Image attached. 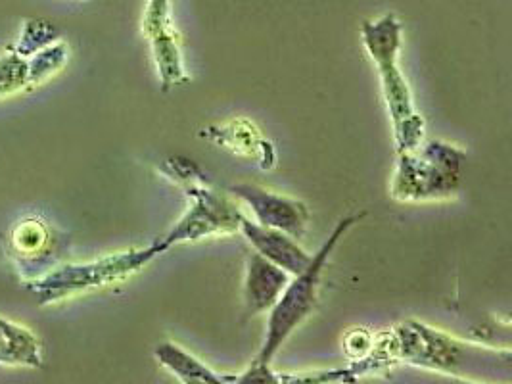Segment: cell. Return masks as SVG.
<instances>
[{"mask_svg": "<svg viewBox=\"0 0 512 384\" xmlns=\"http://www.w3.org/2000/svg\"><path fill=\"white\" fill-rule=\"evenodd\" d=\"M361 35L363 45L378 68L382 95L394 123L397 152L415 150L424 143V120L415 108L409 83L399 70L401 24L394 14H384L374 22H363Z\"/></svg>", "mask_w": 512, "mask_h": 384, "instance_id": "obj_1", "label": "cell"}, {"mask_svg": "<svg viewBox=\"0 0 512 384\" xmlns=\"http://www.w3.org/2000/svg\"><path fill=\"white\" fill-rule=\"evenodd\" d=\"M390 350L392 356L468 381L488 377L491 367L507 371L511 367V354L507 350L499 352L478 344H465L420 323H407L396 329V340Z\"/></svg>", "mask_w": 512, "mask_h": 384, "instance_id": "obj_2", "label": "cell"}, {"mask_svg": "<svg viewBox=\"0 0 512 384\" xmlns=\"http://www.w3.org/2000/svg\"><path fill=\"white\" fill-rule=\"evenodd\" d=\"M466 154L455 144L420 143L415 150L399 152L390 194L397 202H440L461 189V169Z\"/></svg>", "mask_w": 512, "mask_h": 384, "instance_id": "obj_3", "label": "cell"}, {"mask_svg": "<svg viewBox=\"0 0 512 384\" xmlns=\"http://www.w3.org/2000/svg\"><path fill=\"white\" fill-rule=\"evenodd\" d=\"M361 217L363 214L342 219L336 225L334 233L321 246V250L313 256L311 265L300 275H294L290 279V283L282 290L277 304L269 310L267 333H265L263 346L257 354V363L271 365V361L279 354L284 342L294 335V331H298V327L313 313L317 306L321 275L325 271L326 262H328L332 250L336 248V244L340 242V239H344V235L350 231L351 225L357 223Z\"/></svg>", "mask_w": 512, "mask_h": 384, "instance_id": "obj_4", "label": "cell"}, {"mask_svg": "<svg viewBox=\"0 0 512 384\" xmlns=\"http://www.w3.org/2000/svg\"><path fill=\"white\" fill-rule=\"evenodd\" d=\"M163 252H167V246L163 244L162 239L156 240L154 244L140 250L119 252L114 256L100 258L87 264L56 267L37 279L27 281L25 287L37 298L41 306H50L54 302L66 300L75 294L89 292L94 288L106 287L121 279H127L129 275L140 271L144 265L150 264Z\"/></svg>", "mask_w": 512, "mask_h": 384, "instance_id": "obj_5", "label": "cell"}, {"mask_svg": "<svg viewBox=\"0 0 512 384\" xmlns=\"http://www.w3.org/2000/svg\"><path fill=\"white\" fill-rule=\"evenodd\" d=\"M179 181L185 185L190 206L181 221L162 237L167 250L173 244L194 242L213 235H231L238 231L242 219L240 210L204 183H196V177L192 173L188 175V164L183 166V173H179Z\"/></svg>", "mask_w": 512, "mask_h": 384, "instance_id": "obj_6", "label": "cell"}, {"mask_svg": "<svg viewBox=\"0 0 512 384\" xmlns=\"http://www.w3.org/2000/svg\"><path fill=\"white\" fill-rule=\"evenodd\" d=\"M234 196L244 202L256 217V223L280 231L292 239H303L309 229V208L302 200L267 191L257 185H234Z\"/></svg>", "mask_w": 512, "mask_h": 384, "instance_id": "obj_7", "label": "cell"}, {"mask_svg": "<svg viewBox=\"0 0 512 384\" xmlns=\"http://www.w3.org/2000/svg\"><path fill=\"white\" fill-rule=\"evenodd\" d=\"M144 33L152 47L163 91L187 83L188 75L183 64L179 37L171 22V0H148L144 14Z\"/></svg>", "mask_w": 512, "mask_h": 384, "instance_id": "obj_8", "label": "cell"}, {"mask_svg": "<svg viewBox=\"0 0 512 384\" xmlns=\"http://www.w3.org/2000/svg\"><path fill=\"white\" fill-rule=\"evenodd\" d=\"M238 231H242L246 240L256 248V254L284 269L292 277L303 273L313 262V256L303 250L298 240L275 229L263 227L248 217L242 216Z\"/></svg>", "mask_w": 512, "mask_h": 384, "instance_id": "obj_9", "label": "cell"}, {"mask_svg": "<svg viewBox=\"0 0 512 384\" xmlns=\"http://www.w3.org/2000/svg\"><path fill=\"white\" fill-rule=\"evenodd\" d=\"M292 275H288L284 269L267 262L259 254H252L246 262V275H244V288H242V300H244V313L248 317H256L259 313L269 312L282 290L290 283Z\"/></svg>", "mask_w": 512, "mask_h": 384, "instance_id": "obj_10", "label": "cell"}, {"mask_svg": "<svg viewBox=\"0 0 512 384\" xmlns=\"http://www.w3.org/2000/svg\"><path fill=\"white\" fill-rule=\"evenodd\" d=\"M158 363L165 367L169 373H173L179 381L194 379L210 384H231L233 375H219L210 369L204 361L194 358L190 352L183 350L179 344L163 342L154 352Z\"/></svg>", "mask_w": 512, "mask_h": 384, "instance_id": "obj_11", "label": "cell"}, {"mask_svg": "<svg viewBox=\"0 0 512 384\" xmlns=\"http://www.w3.org/2000/svg\"><path fill=\"white\" fill-rule=\"evenodd\" d=\"M0 363L43 367L41 344L29 329L0 317Z\"/></svg>", "mask_w": 512, "mask_h": 384, "instance_id": "obj_12", "label": "cell"}, {"mask_svg": "<svg viewBox=\"0 0 512 384\" xmlns=\"http://www.w3.org/2000/svg\"><path fill=\"white\" fill-rule=\"evenodd\" d=\"M10 242L14 246V252L20 256V260L33 256L37 262L41 258V252L50 242V229L39 219H25L20 225L14 227Z\"/></svg>", "mask_w": 512, "mask_h": 384, "instance_id": "obj_13", "label": "cell"}, {"mask_svg": "<svg viewBox=\"0 0 512 384\" xmlns=\"http://www.w3.org/2000/svg\"><path fill=\"white\" fill-rule=\"evenodd\" d=\"M68 60L66 43L48 45L47 48L33 54L29 64H25V83H41L52 73L58 72Z\"/></svg>", "mask_w": 512, "mask_h": 384, "instance_id": "obj_14", "label": "cell"}, {"mask_svg": "<svg viewBox=\"0 0 512 384\" xmlns=\"http://www.w3.org/2000/svg\"><path fill=\"white\" fill-rule=\"evenodd\" d=\"M58 39V29L48 22H27L22 33V39L16 47V56L25 58V56H33L35 52L47 48L52 45V41Z\"/></svg>", "mask_w": 512, "mask_h": 384, "instance_id": "obj_15", "label": "cell"}, {"mask_svg": "<svg viewBox=\"0 0 512 384\" xmlns=\"http://www.w3.org/2000/svg\"><path fill=\"white\" fill-rule=\"evenodd\" d=\"M183 384H210V383H204V381H194V379H183L181 381Z\"/></svg>", "mask_w": 512, "mask_h": 384, "instance_id": "obj_16", "label": "cell"}]
</instances>
